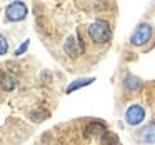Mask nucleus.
Instances as JSON below:
<instances>
[{
  "instance_id": "7ed1b4c3",
  "label": "nucleus",
  "mask_w": 155,
  "mask_h": 145,
  "mask_svg": "<svg viewBox=\"0 0 155 145\" xmlns=\"http://www.w3.org/2000/svg\"><path fill=\"white\" fill-rule=\"evenodd\" d=\"M5 15H7V20L10 22H20L27 17V5L24 2H14V4H8L5 8Z\"/></svg>"
},
{
  "instance_id": "6e6552de",
  "label": "nucleus",
  "mask_w": 155,
  "mask_h": 145,
  "mask_svg": "<svg viewBox=\"0 0 155 145\" xmlns=\"http://www.w3.org/2000/svg\"><path fill=\"white\" fill-rule=\"evenodd\" d=\"M92 82H94V78H82V80H75V84H72L70 87L67 88V92H74V90H77L78 87L88 85V84H92Z\"/></svg>"
},
{
  "instance_id": "1a4fd4ad",
  "label": "nucleus",
  "mask_w": 155,
  "mask_h": 145,
  "mask_svg": "<svg viewBox=\"0 0 155 145\" xmlns=\"http://www.w3.org/2000/svg\"><path fill=\"white\" fill-rule=\"evenodd\" d=\"M7 50H8V42H7V38H5L4 35L0 34V55H5Z\"/></svg>"
},
{
  "instance_id": "20e7f679",
  "label": "nucleus",
  "mask_w": 155,
  "mask_h": 145,
  "mask_svg": "<svg viewBox=\"0 0 155 145\" xmlns=\"http://www.w3.org/2000/svg\"><path fill=\"white\" fill-rule=\"evenodd\" d=\"M125 120H127V124L132 125V127L140 125L142 122L145 120V108L138 104L130 105V107L127 108V112H125Z\"/></svg>"
},
{
  "instance_id": "f03ea898",
  "label": "nucleus",
  "mask_w": 155,
  "mask_h": 145,
  "mask_svg": "<svg viewBox=\"0 0 155 145\" xmlns=\"http://www.w3.org/2000/svg\"><path fill=\"white\" fill-rule=\"evenodd\" d=\"M152 34H153V32H152V25L150 24H140L134 30V34H132V37H130L132 45H135V47L145 45L152 38Z\"/></svg>"
},
{
  "instance_id": "39448f33",
  "label": "nucleus",
  "mask_w": 155,
  "mask_h": 145,
  "mask_svg": "<svg viewBox=\"0 0 155 145\" xmlns=\"http://www.w3.org/2000/svg\"><path fill=\"white\" fill-rule=\"evenodd\" d=\"M138 140L142 143H155V122L147 124L140 132H138Z\"/></svg>"
},
{
  "instance_id": "423d86ee",
  "label": "nucleus",
  "mask_w": 155,
  "mask_h": 145,
  "mask_svg": "<svg viewBox=\"0 0 155 145\" xmlns=\"http://www.w3.org/2000/svg\"><path fill=\"white\" fill-rule=\"evenodd\" d=\"M17 84H18V78L12 72H5V74L0 75V87L4 88V90H7V92L14 90L17 87Z\"/></svg>"
},
{
  "instance_id": "0eeeda50",
  "label": "nucleus",
  "mask_w": 155,
  "mask_h": 145,
  "mask_svg": "<svg viewBox=\"0 0 155 145\" xmlns=\"http://www.w3.org/2000/svg\"><path fill=\"white\" fill-rule=\"evenodd\" d=\"M124 87L127 88L128 92H137V90H140V87H142V80L138 77H135V75H127V77L124 78Z\"/></svg>"
},
{
  "instance_id": "9d476101",
  "label": "nucleus",
  "mask_w": 155,
  "mask_h": 145,
  "mask_svg": "<svg viewBox=\"0 0 155 145\" xmlns=\"http://www.w3.org/2000/svg\"><path fill=\"white\" fill-rule=\"evenodd\" d=\"M27 47H28V42H25V44L22 45V47L18 48V50H17V55H20V54H22V52H24V50H27Z\"/></svg>"
},
{
  "instance_id": "f257e3e1",
  "label": "nucleus",
  "mask_w": 155,
  "mask_h": 145,
  "mask_svg": "<svg viewBox=\"0 0 155 145\" xmlns=\"http://www.w3.org/2000/svg\"><path fill=\"white\" fill-rule=\"evenodd\" d=\"M88 37L95 44H107L112 37V28L108 25V22L95 20L94 24H90V27H88Z\"/></svg>"
}]
</instances>
